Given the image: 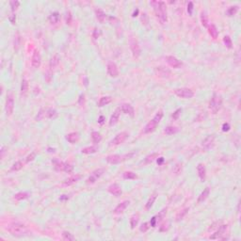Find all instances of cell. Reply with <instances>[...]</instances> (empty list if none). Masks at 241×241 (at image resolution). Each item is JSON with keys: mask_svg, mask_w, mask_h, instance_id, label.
<instances>
[{"mask_svg": "<svg viewBox=\"0 0 241 241\" xmlns=\"http://www.w3.org/2000/svg\"><path fill=\"white\" fill-rule=\"evenodd\" d=\"M151 5L154 6V10L157 19L161 24H165L168 21V12H167L166 3L163 1H153Z\"/></svg>", "mask_w": 241, "mask_h": 241, "instance_id": "obj_1", "label": "cell"}, {"mask_svg": "<svg viewBox=\"0 0 241 241\" xmlns=\"http://www.w3.org/2000/svg\"><path fill=\"white\" fill-rule=\"evenodd\" d=\"M7 230L11 235L16 236V238H23V236H26L29 234V230L27 229V227L19 222L10 224L7 227Z\"/></svg>", "mask_w": 241, "mask_h": 241, "instance_id": "obj_2", "label": "cell"}, {"mask_svg": "<svg viewBox=\"0 0 241 241\" xmlns=\"http://www.w3.org/2000/svg\"><path fill=\"white\" fill-rule=\"evenodd\" d=\"M222 107V98L220 95L214 93L209 102V108L214 114H217Z\"/></svg>", "mask_w": 241, "mask_h": 241, "instance_id": "obj_3", "label": "cell"}, {"mask_svg": "<svg viewBox=\"0 0 241 241\" xmlns=\"http://www.w3.org/2000/svg\"><path fill=\"white\" fill-rule=\"evenodd\" d=\"M134 156V153H130L127 154H124V156H120V154H110V156H108L105 160L107 162H108L109 164H119V163L126 160V159H130Z\"/></svg>", "mask_w": 241, "mask_h": 241, "instance_id": "obj_4", "label": "cell"}, {"mask_svg": "<svg viewBox=\"0 0 241 241\" xmlns=\"http://www.w3.org/2000/svg\"><path fill=\"white\" fill-rule=\"evenodd\" d=\"M175 95H177L178 97L183 98V99H189L194 96V92L192 89H190L189 88H179L174 89Z\"/></svg>", "mask_w": 241, "mask_h": 241, "instance_id": "obj_5", "label": "cell"}, {"mask_svg": "<svg viewBox=\"0 0 241 241\" xmlns=\"http://www.w3.org/2000/svg\"><path fill=\"white\" fill-rule=\"evenodd\" d=\"M227 228L228 226L225 225V224H222V225H220L218 227V230L216 231L215 234H213L212 235H210V239H228L227 238H225V235H226V231H227Z\"/></svg>", "mask_w": 241, "mask_h": 241, "instance_id": "obj_6", "label": "cell"}, {"mask_svg": "<svg viewBox=\"0 0 241 241\" xmlns=\"http://www.w3.org/2000/svg\"><path fill=\"white\" fill-rule=\"evenodd\" d=\"M13 109H14V98L12 93H9L7 95V99H6V103H5V111L7 116H10L12 113H13Z\"/></svg>", "mask_w": 241, "mask_h": 241, "instance_id": "obj_7", "label": "cell"}, {"mask_svg": "<svg viewBox=\"0 0 241 241\" xmlns=\"http://www.w3.org/2000/svg\"><path fill=\"white\" fill-rule=\"evenodd\" d=\"M130 48H131L133 57H134V58L138 59V57L140 56L141 49H140V43H138V40L136 38H131V39H130Z\"/></svg>", "mask_w": 241, "mask_h": 241, "instance_id": "obj_8", "label": "cell"}, {"mask_svg": "<svg viewBox=\"0 0 241 241\" xmlns=\"http://www.w3.org/2000/svg\"><path fill=\"white\" fill-rule=\"evenodd\" d=\"M128 133L127 132H121L117 135V136L113 138V140L110 141V146H117V145H120L122 143H124V142L127 140L128 138Z\"/></svg>", "mask_w": 241, "mask_h": 241, "instance_id": "obj_9", "label": "cell"}, {"mask_svg": "<svg viewBox=\"0 0 241 241\" xmlns=\"http://www.w3.org/2000/svg\"><path fill=\"white\" fill-rule=\"evenodd\" d=\"M104 173H105V170L104 169H98V170H95L94 171H92V175L87 179V184H88V185H92V184H94L96 182L97 179L100 178L102 175H103Z\"/></svg>", "mask_w": 241, "mask_h": 241, "instance_id": "obj_10", "label": "cell"}, {"mask_svg": "<svg viewBox=\"0 0 241 241\" xmlns=\"http://www.w3.org/2000/svg\"><path fill=\"white\" fill-rule=\"evenodd\" d=\"M166 60L168 64L170 65V67H173L174 69H179L183 66V62L181 60H179L177 58H175L173 56H168L166 57Z\"/></svg>", "mask_w": 241, "mask_h": 241, "instance_id": "obj_11", "label": "cell"}, {"mask_svg": "<svg viewBox=\"0 0 241 241\" xmlns=\"http://www.w3.org/2000/svg\"><path fill=\"white\" fill-rule=\"evenodd\" d=\"M214 144H215V136L214 135H209V136L206 137L202 142L203 148L205 150H209L210 148H212V147L214 146Z\"/></svg>", "mask_w": 241, "mask_h": 241, "instance_id": "obj_12", "label": "cell"}, {"mask_svg": "<svg viewBox=\"0 0 241 241\" xmlns=\"http://www.w3.org/2000/svg\"><path fill=\"white\" fill-rule=\"evenodd\" d=\"M159 124V122L156 120V119H154V118H153L152 120H151L148 124H147L145 125V127H144V133L145 134H149V133H152L154 132V130L156 129V126L158 125Z\"/></svg>", "mask_w": 241, "mask_h": 241, "instance_id": "obj_13", "label": "cell"}, {"mask_svg": "<svg viewBox=\"0 0 241 241\" xmlns=\"http://www.w3.org/2000/svg\"><path fill=\"white\" fill-rule=\"evenodd\" d=\"M156 73L160 77H163V78H169L171 75V72L170 69L163 67V66H159L156 68Z\"/></svg>", "mask_w": 241, "mask_h": 241, "instance_id": "obj_14", "label": "cell"}, {"mask_svg": "<svg viewBox=\"0 0 241 241\" xmlns=\"http://www.w3.org/2000/svg\"><path fill=\"white\" fill-rule=\"evenodd\" d=\"M42 63V58H41V54L38 50H35L33 55H32L31 59V65L33 68H39Z\"/></svg>", "mask_w": 241, "mask_h": 241, "instance_id": "obj_15", "label": "cell"}, {"mask_svg": "<svg viewBox=\"0 0 241 241\" xmlns=\"http://www.w3.org/2000/svg\"><path fill=\"white\" fill-rule=\"evenodd\" d=\"M108 192L110 194L116 196V197H119V196L122 195V190L121 189V187L118 185V184H112V185H110L108 187Z\"/></svg>", "mask_w": 241, "mask_h": 241, "instance_id": "obj_16", "label": "cell"}, {"mask_svg": "<svg viewBox=\"0 0 241 241\" xmlns=\"http://www.w3.org/2000/svg\"><path fill=\"white\" fill-rule=\"evenodd\" d=\"M108 73L111 77H117L119 75V70L114 62H109L108 64Z\"/></svg>", "mask_w": 241, "mask_h": 241, "instance_id": "obj_17", "label": "cell"}, {"mask_svg": "<svg viewBox=\"0 0 241 241\" xmlns=\"http://www.w3.org/2000/svg\"><path fill=\"white\" fill-rule=\"evenodd\" d=\"M120 108H121V111H122L124 114H126V115H129L131 117L135 115V109L130 104H122L120 107Z\"/></svg>", "mask_w": 241, "mask_h": 241, "instance_id": "obj_18", "label": "cell"}, {"mask_svg": "<svg viewBox=\"0 0 241 241\" xmlns=\"http://www.w3.org/2000/svg\"><path fill=\"white\" fill-rule=\"evenodd\" d=\"M120 115H121V108H118L115 109V111L113 112V114L110 117V120H109V125L112 126L114 124H116L118 121L120 119Z\"/></svg>", "mask_w": 241, "mask_h": 241, "instance_id": "obj_19", "label": "cell"}, {"mask_svg": "<svg viewBox=\"0 0 241 241\" xmlns=\"http://www.w3.org/2000/svg\"><path fill=\"white\" fill-rule=\"evenodd\" d=\"M81 178H82V176H81L80 174H75V175H73V176L66 179L65 181H63L62 185L63 186H72L73 184H75L76 182H78Z\"/></svg>", "mask_w": 241, "mask_h": 241, "instance_id": "obj_20", "label": "cell"}, {"mask_svg": "<svg viewBox=\"0 0 241 241\" xmlns=\"http://www.w3.org/2000/svg\"><path fill=\"white\" fill-rule=\"evenodd\" d=\"M129 203H130L129 201H124V202L119 203V205L116 206V208L113 211L114 214H122V212H124L126 208H127V206L129 205Z\"/></svg>", "mask_w": 241, "mask_h": 241, "instance_id": "obj_21", "label": "cell"}, {"mask_svg": "<svg viewBox=\"0 0 241 241\" xmlns=\"http://www.w3.org/2000/svg\"><path fill=\"white\" fill-rule=\"evenodd\" d=\"M197 170H198V174H199V177L200 179L203 182L205 180V177H206V170H205V167L202 163H200V164L197 166Z\"/></svg>", "mask_w": 241, "mask_h": 241, "instance_id": "obj_22", "label": "cell"}, {"mask_svg": "<svg viewBox=\"0 0 241 241\" xmlns=\"http://www.w3.org/2000/svg\"><path fill=\"white\" fill-rule=\"evenodd\" d=\"M78 138H79V136H78V134H77L76 132H72L70 134H68L67 136H66V140L70 142V143L73 144V143H75V142L78 140Z\"/></svg>", "mask_w": 241, "mask_h": 241, "instance_id": "obj_23", "label": "cell"}, {"mask_svg": "<svg viewBox=\"0 0 241 241\" xmlns=\"http://www.w3.org/2000/svg\"><path fill=\"white\" fill-rule=\"evenodd\" d=\"M209 193H210V189H209V187H205V189H203V192L200 194L199 196V198H198V203H203V201H205L206 198L209 196Z\"/></svg>", "mask_w": 241, "mask_h": 241, "instance_id": "obj_24", "label": "cell"}, {"mask_svg": "<svg viewBox=\"0 0 241 241\" xmlns=\"http://www.w3.org/2000/svg\"><path fill=\"white\" fill-rule=\"evenodd\" d=\"M58 116V111L53 108H46L45 109V118L46 119H55Z\"/></svg>", "mask_w": 241, "mask_h": 241, "instance_id": "obj_25", "label": "cell"}, {"mask_svg": "<svg viewBox=\"0 0 241 241\" xmlns=\"http://www.w3.org/2000/svg\"><path fill=\"white\" fill-rule=\"evenodd\" d=\"M95 13H96V17L98 19V21L101 22V23H104L105 20H107V18H108V15L105 14L102 10H100V9L96 10H95Z\"/></svg>", "mask_w": 241, "mask_h": 241, "instance_id": "obj_26", "label": "cell"}, {"mask_svg": "<svg viewBox=\"0 0 241 241\" xmlns=\"http://www.w3.org/2000/svg\"><path fill=\"white\" fill-rule=\"evenodd\" d=\"M112 102V98L110 96H103L100 98L99 102H98V107H104V105H107L109 103Z\"/></svg>", "mask_w": 241, "mask_h": 241, "instance_id": "obj_27", "label": "cell"}, {"mask_svg": "<svg viewBox=\"0 0 241 241\" xmlns=\"http://www.w3.org/2000/svg\"><path fill=\"white\" fill-rule=\"evenodd\" d=\"M208 33H209V35L213 39H217L218 38L219 32H218V29H217V27H216L215 24H210V26L208 27Z\"/></svg>", "mask_w": 241, "mask_h": 241, "instance_id": "obj_28", "label": "cell"}, {"mask_svg": "<svg viewBox=\"0 0 241 241\" xmlns=\"http://www.w3.org/2000/svg\"><path fill=\"white\" fill-rule=\"evenodd\" d=\"M28 92V82L26 78H24L22 80V84H21V95L22 96H26Z\"/></svg>", "mask_w": 241, "mask_h": 241, "instance_id": "obj_29", "label": "cell"}, {"mask_svg": "<svg viewBox=\"0 0 241 241\" xmlns=\"http://www.w3.org/2000/svg\"><path fill=\"white\" fill-rule=\"evenodd\" d=\"M59 60H60V59H59V57L58 54H56V55L53 56L52 58H51V59H50V63H49V64H50V68L51 69L56 68L59 64Z\"/></svg>", "mask_w": 241, "mask_h": 241, "instance_id": "obj_30", "label": "cell"}, {"mask_svg": "<svg viewBox=\"0 0 241 241\" xmlns=\"http://www.w3.org/2000/svg\"><path fill=\"white\" fill-rule=\"evenodd\" d=\"M97 151H98L97 146H89V147H85V148L82 149V154H95Z\"/></svg>", "mask_w": 241, "mask_h": 241, "instance_id": "obj_31", "label": "cell"}, {"mask_svg": "<svg viewBox=\"0 0 241 241\" xmlns=\"http://www.w3.org/2000/svg\"><path fill=\"white\" fill-rule=\"evenodd\" d=\"M158 157V154L157 153H154L152 154H149V156H147L145 158H144V161H142L144 165L146 164H150V163H152L154 159H156Z\"/></svg>", "mask_w": 241, "mask_h": 241, "instance_id": "obj_32", "label": "cell"}, {"mask_svg": "<svg viewBox=\"0 0 241 241\" xmlns=\"http://www.w3.org/2000/svg\"><path fill=\"white\" fill-rule=\"evenodd\" d=\"M92 140L93 143H95V144L99 143V142L102 140V135L99 132H96V131L92 132Z\"/></svg>", "mask_w": 241, "mask_h": 241, "instance_id": "obj_33", "label": "cell"}, {"mask_svg": "<svg viewBox=\"0 0 241 241\" xmlns=\"http://www.w3.org/2000/svg\"><path fill=\"white\" fill-rule=\"evenodd\" d=\"M52 163H53V165H54V168L57 170H64V165H65L64 162H61L59 160H53Z\"/></svg>", "mask_w": 241, "mask_h": 241, "instance_id": "obj_34", "label": "cell"}, {"mask_svg": "<svg viewBox=\"0 0 241 241\" xmlns=\"http://www.w3.org/2000/svg\"><path fill=\"white\" fill-rule=\"evenodd\" d=\"M59 12H53V13L49 16V21H50L51 24H57L59 22Z\"/></svg>", "mask_w": 241, "mask_h": 241, "instance_id": "obj_35", "label": "cell"}, {"mask_svg": "<svg viewBox=\"0 0 241 241\" xmlns=\"http://www.w3.org/2000/svg\"><path fill=\"white\" fill-rule=\"evenodd\" d=\"M14 200L16 201H23V200H26L28 198V193L27 192H18L14 195Z\"/></svg>", "mask_w": 241, "mask_h": 241, "instance_id": "obj_36", "label": "cell"}, {"mask_svg": "<svg viewBox=\"0 0 241 241\" xmlns=\"http://www.w3.org/2000/svg\"><path fill=\"white\" fill-rule=\"evenodd\" d=\"M156 194H153V195L149 198L148 202H147L146 205H145L146 210H149L150 208L154 205V201H156Z\"/></svg>", "mask_w": 241, "mask_h": 241, "instance_id": "obj_37", "label": "cell"}, {"mask_svg": "<svg viewBox=\"0 0 241 241\" xmlns=\"http://www.w3.org/2000/svg\"><path fill=\"white\" fill-rule=\"evenodd\" d=\"M138 219H140V216H138V214L137 215H133L132 217H131V219H130V225H131L132 229H134V228L138 225Z\"/></svg>", "mask_w": 241, "mask_h": 241, "instance_id": "obj_38", "label": "cell"}, {"mask_svg": "<svg viewBox=\"0 0 241 241\" xmlns=\"http://www.w3.org/2000/svg\"><path fill=\"white\" fill-rule=\"evenodd\" d=\"M124 178L128 179V180H134V179L138 178V175L133 171H125L124 173Z\"/></svg>", "mask_w": 241, "mask_h": 241, "instance_id": "obj_39", "label": "cell"}, {"mask_svg": "<svg viewBox=\"0 0 241 241\" xmlns=\"http://www.w3.org/2000/svg\"><path fill=\"white\" fill-rule=\"evenodd\" d=\"M164 132H165L166 135H169V136H170V135H173L175 133H177L178 128L175 127V126H168V127L165 128Z\"/></svg>", "mask_w": 241, "mask_h": 241, "instance_id": "obj_40", "label": "cell"}, {"mask_svg": "<svg viewBox=\"0 0 241 241\" xmlns=\"http://www.w3.org/2000/svg\"><path fill=\"white\" fill-rule=\"evenodd\" d=\"M24 167V163H23V161H21V160H19V161H17V162H15L13 165H12V167H11V170H15V171H17V170H21L22 168Z\"/></svg>", "mask_w": 241, "mask_h": 241, "instance_id": "obj_41", "label": "cell"}, {"mask_svg": "<svg viewBox=\"0 0 241 241\" xmlns=\"http://www.w3.org/2000/svg\"><path fill=\"white\" fill-rule=\"evenodd\" d=\"M62 239L63 240H68V241H71V240H75V236H73L71 233H69V232H66V231H64L62 233Z\"/></svg>", "mask_w": 241, "mask_h": 241, "instance_id": "obj_42", "label": "cell"}, {"mask_svg": "<svg viewBox=\"0 0 241 241\" xmlns=\"http://www.w3.org/2000/svg\"><path fill=\"white\" fill-rule=\"evenodd\" d=\"M223 43L226 45L227 48H229V49L233 48V42H232V40H231V38H230L229 36H225V37H224V38H223Z\"/></svg>", "mask_w": 241, "mask_h": 241, "instance_id": "obj_43", "label": "cell"}, {"mask_svg": "<svg viewBox=\"0 0 241 241\" xmlns=\"http://www.w3.org/2000/svg\"><path fill=\"white\" fill-rule=\"evenodd\" d=\"M201 22H202V24L203 27H208V17L205 12H202L201 14Z\"/></svg>", "mask_w": 241, "mask_h": 241, "instance_id": "obj_44", "label": "cell"}, {"mask_svg": "<svg viewBox=\"0 0 241 241\" xmlns=\"http://www.w3.org/2000/svg\"><path fill=\"white\" fill-rule=\"evenodd\" d=\"M238 6H232V7L229 8V9H228L227 14L229 16H233V15H235L236 12H238Z\"/></svg>", "mask_w": 241, "mask_h": 241, "instance_id": "obj_45", "label": "cell"}, {"mask_svg": "<svg viewBox=\"0 0 241 241\" xmlns=\"http://www.w3.org/2000/svg\"><path fill=\"white\" fill-rule=\"evenodd\" d=\"M43 119H45V109H41L40 112L37 114L36 120L37 121H43Z\"/></svg>", "mask_w": 241, "mask_h": 241, "instance_id": "obj_46", "label": "cell"}, {"mask_svg": "<svg viewBox=\"0 0 241 241\" xmlns=\"http://www.w3.org/2000/svg\"><path fill=\"white\" fill-rule=\"evenodd\" d=\"M10 8H11V10L14 11L15 10H17L18 7L20 6V2L17 1V0H12V1L10 2Z\"/></svg>", "mask_w": 241, "mask_h": 241, "instance_id": "obj_47", "label": "cell"}, {"mask_svg": "<svg viewBox=\"0 0 241 241\" xmlns=\"http://www.w3.org/2000/svg\"><path fill=\"white\" fill-rule=\"evenodd\" d=\"M73 170V166L69 164V163H65L63 171H65V173H71Z\"/></svg>", "mask_w": 241, "mask_h": 241, "instance_id": "obj_48", "label": "cell"}, {"mask_svg": "<svg viewBox=\"0 0 241 241\" xmlns=\"http://www.w3.org/2000/svg\"><path fill=\"white\" fill-rule=\"evenodd\" d=\"M72 19H73V16H72L71 11H70V10L66 11V16H65L66 24H71V23H72Z\"/></svg>", "mask_w": 241, "mask_h": 241, "instance_id": "obj_49", "label": "cell"}, {"mask_svg": "<svg viewBox=\"0 0 241 241\" xmlns=\"http://www.w3.org/2000/svg\"><path fill=\"white\" fill-rule=\"evenodd\" d=\"M189 210V208H186V209H184L181 213H179L178 215H177V217H176V219L177 220H180V219H182L184 217H185V215L187 213V211Z\"/></svg>", "mask_w": 241, "mask_h": 241, "instance_id": "obj_50", "label": "cell"}, {"mask_svg": "<svg viewBox=\"0 0 241 241\" xmlns=\"http://www.w3.org/2000/svg\"><path fill=\"white\" fill-rule=\"evenodd\" d=\"M149 228H150L149 223L148 222H144L143 224H141V226L140 227V231L142 232V233H145V232L148 231Z\"/></svg>", "mask_w": 241, "mask_h": 241, "instance_id": "obj_51", "label": "cell"}, {"mask_svg": "<svg viewBox=\"0 0 241 241\" xmlns=\"http://www.w3.org/2000/svg\"><path fill=\"white\" fill-rule=\"evenodd\" d=\"M181 113H182V109L181 108H178V109L175 110L174 113L173 114V116H171V117H173V120H177L178 118H179V116L181 115Z\"/></svg>", "mask_w": 241, "mask_h": 241, "instance_id": "obj_52", "label": "cell"}, {"mask_svg": "<svg viewBox=\"0 0 241 241\" xmlns=\"http://www.w3.org/2000/svg\"><path fill=\"white\" fill-rule=\"evenodd\" d=\"M35 157H36V154H35V153H31L30 154H28V156H27V158H26V162H27V163H29L30 161H33L34 159H35Z\"/></svg>", "mask_w": 241, "mask_h": 241, "instance_id": "obj_53", "label": "cell"}, {"mask_svg": "<svg viewBox=\"0 0 241 241\" xmlns=\"http://www.w3.org/2000/svg\"><path fill=\"white\" fill-rule=\"evenodd\" d=\"M100 35H101V30L98 29V28H95V29L93 30V32H92V37L94 39H98Z\"/></svg>", "mask_w": 241, "mask_h": 241, "instance_id": "obj_54", "label": "cell"}, {"mask_svg": "<svg viewBox=\"0 0 241 241\" xmlns=\"http://www.w3.org/2000/svg\"><path fill=\"white\" fill-rule=\"evenodd\" d=\"M230 130V124L228 122H224L222 124V131L223 132H228Z\"/></svg>", "mask_w": 241, "mask_h": 241, "instance_id": "obj_55", "label": "cell"}, {"mask_svg": "<svg viewBox=\"0 0 241 241\" xmlns=\"http://www.w3.org/2000/svg\"><path fill=\"white\" fill-rule=\"evenodd\" d=\"M192 10H193V3L189 2V4H187V11H189V14H192Z\"/></svg>", "mask_w": 241, "mask_h": 241, "instance_id": "obj_56", "label": "cell"}, {"mask_svg": "<svg viewBox=\"0 0 241 241\" xmlns=\"http://www.w3.org/2000/svg\"><path fill=\"white\" fill-rule=\"evenodd\" d=\"M156 221H157L156 217L152 218V219H151V221H150V225L152 226V227H156Z\"/></svg>", "mask_w": 241, "mask_h": 241, "instance_id": "obj_57", "label": "cell"}, {"mask_svg": "<svg viewBox=\"0 0 241 241\" xmlns=\"http://www.w3.org/2000/svg\"><path fill=\"white\" fill-rule=\"evenodd\" d=\"M9 20L11 24H15V21H16V15L15 14H11L9 16Z\"/></svg>", "mask_w": 241, "mask_h": 241, "instance_id": "obj_58", "label": "cell"}, {"mask_svg": "<svg viewBox=\"0 0 241 241\" xmlns=\"http://www.w3.org/2000/svg\"><path fill=\"white\" fill-rule=\"evenodd\" d=\"M181 170H182V165H181V166L179 165V164L176 165V168L174 169V171H175V173H180Z\"/></svg>", "mask_w": 241, "mask_h": 241, "instance_id": "obj_59", "label": "cell"}, {"mask_svg": "<svg viewBox=\"0 0 241 241\" xmlns=\"http://www.w3.org/2000/svg\"><path fill=\"white\" fill-rule=\"evenodd\" d=\"M165 161V159H164V157H159L158 159H157V163H158V165H161L163 162Z\"/></svg>", "mask_w": 241, "mask_h": 241, "instance_id": "obj_60", "label": "cell"}, {"mask_svg": "<svg viewBox=\"0 0 241 241\" xmlns=\"http://www.w3.org/2000/svg\"><path fill=\"white\" fill-rule=\"evenodd\" d=\"M68 199H69V197H68V196H66V195H62V196H61V197L59 198L60 201H63V200H68Z\"/></svg>", "mask_w": 241, "mask_h": 241, "instance_id": "obj_61", "label": "cell"}, {"mask_svg": "<svg viewBox=\"0 0 241 241\" xmlns=\"http://www.w3.org/2000/svg\"><path fill=\"white\" fill-rule=\"evenodd\" d=\"M82 100L84 101V94H81L80 95V98H79V104L82 105Z\"/></svg>", "mask_w": 241, "mask_h": 241, "instance_id": "obj_62", "label": "cell"}, {"mask_svg": "<svg viewBox=\"0 0 241 241\" xmlns=\"http://www.w3.org/2000/svg\"><path fill=\"white\" fill-rule=\"evenodd\" d=\"M99 122H100L101 124L104 122V116H100V118H99Z\"/></svg>", "mask_w": 241, "mask_h": 241, "instance_id": "obj_63", "label": "cell"}, {"mask_svg": "<svg viewBox=\"0 0 241 241\" xmlns=\"http://www.w3.org/2000/svg\"><path fill=\"white\" fill-rule=\"evenodd\" d=\"M138 10H137L136 11H135V12H134V13H133V16H134V17H135V16H137V14H138Z\"/></svg>", "mask_w": 241, "mask_h": 241, "instance_id": "obj_64", "label": "cell"}]
</instances>
